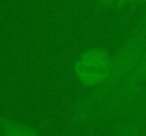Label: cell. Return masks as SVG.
I'll use <instances>...</instances> for the list:
<instances>
[{
    "label": "cell",
    "instance_id": "3",
    "mask_svg": "<svg viewBox=\"0 0 146 136\" xmlns=\"http://www.w3.org/2000/svg\"><path fill=\"white\" fill-rule=\"evenodd\" d=\"M0 129L1 136H40L33 126L10 118H4L0 121Z\"/></svg>",
    "mask_w": 146,
    "mask_h": 136
},
{
    "label": "cell",
    "instance_id": "1",
    "mask_svg": "<svg viewBox=\"0 0 146 136\" xmlns=\"http://www.w3.org/2000/svg\"><path fill=\"white\" fill-rule=\"evenodd\" d=\"M146 84V47L102 105L101 113H113L135 102ZM99 113V115H101Z\"/></svg>",
    "mask_w": 146,
    "mask_h": 136
},
{
    "label": "cell",
    "instance_id": "5",
    "mask_svg": "<svg viewBox=\"0 0 146 136\" xmlns=\"http://www.w3.org/2000/svg\"><path fill=\"white\" fill-rule=\"evenodd\" d=\"M133 3H143L145 4V14H143V19H142V23L139 24V27L146 29V0H126L125 1V4H133Z\"/></svg>",
    "mask_w": 146,
    "mask_h": 136
},
{
    "label": "cell",
    "instance_id": "6",
    "mask_svg": "<svg viewBox=\"0 0 146 136\" xmlns=\"http://www.w3.org/2000/svg\"><path fill=\"white\" fill-rule=\"evenodd\" d=\"M99 1L104 3V4H111V6H113V4H125L126 0H99Z\"/></svg>",
    "mask_w": 146,
    "mask_h": 136
},
{
    "label": "cell",
    "instance_id": "4",
    "mask_svg": "<svg viewBox=\"0 0 146 136\" xmlns=\"http://www.w3.org/2000/svg\"><path fill=\"white\" fill-rule=\"evenodd\" d=\"M115 136H143V121L142 116H136L131 119L128 123L123 125V128Z\"/></svg>",
    "mask_w": 146,
    "mask_h": 136
},
{
    "label": "cell",
    "instance_id": "7",
    "mask_svg": "<svg viewBox=\"0 0 146 136\" xmlns=\"http://www.w3.org/2000/svg\"><path fill=\"white\" fill-rule=\"evenodd\" d=\"M0 136H1V135H0Z\"/></svg>",
    "mask_w": 146,
    "mask_h": 136
},
{
    "label": "cell",
    "instance_id": "2",
    "mask_svg": "<svg viewBox=\"0 0 146 136\" xmlns=\"http://www.w3.org/2000/svg\"><path fill=\"white\" fill-rule=\"evenodd\" d=\"M113 57L102 47H88L74 61V74L85 87L104 85L112 71Z\"/></svg>",
    "mask_w": 146,
    "mask_h": 136
}]
</instances>
